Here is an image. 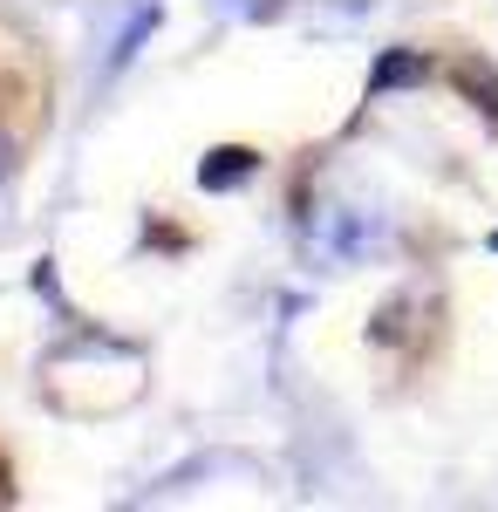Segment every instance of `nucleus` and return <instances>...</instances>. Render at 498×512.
<instances>
[{
	"mask_svg": "<svg viewBox=\"0 0 498 512\" xmlns=\"http://www.w3.org/2000/svg\"><path fill=\"white\" fill-rule=\"evenodd\" d=\"M253 151H239V144H226V151H212V158L198 164V185L205 192H226V185H239V178H253Z\"/></svg>",
	"mask_w": 498,
	"mask_h": 512,
	"instance_id": "1",
	"label": "nucleus"
},
{
	"mask_svg": "<svg viewBox=\"0 0 498 512\" xmlns=\"http://www.w3.org/2000/svg\"><path fill=\"white\" fill-rule=\"evenodd\" d=\"M417 76H430L423 55H389V62H376V89H396V82H417Z\"/></svg>",
	"mask_w": 498,
	"mask_h": 512,
	"instance_id": "2",
	"label": "nucleus"
},
{
	"mask_svg": "<svg viewBox=\"0 0 498 512\" xmlns=\"http://www.w3.org/2000/svg\"><path fill=\"white\" fill-rule=\"evenodd\" d=\"M458 89H471V103H478L485 117H498V82H485V76H478V69H471V62H464V69H458Z\"/></svg>",
	"mask_w": 498,
	"mask_h": 512,
	"instance_id": "3",
	"label": "nucleus"
},
{
	"mask_svg": "<svg viewBox=\"0 0 498 512\" xmlns=\"http://www.w3.org/2000/svg\"><path fill=\"white\" fill-rule=\"evenodd\" d=\"M7 171H14V137L0 130V178H7Z\"/></svg>",
	"mask_w": 498,
	"mask_h": 512,
	"instance_id": "4",
	"label": "nucleus"
},
{
	"mask_svg": "<svg viewBox=\"0 0 498 512\" xmlns=\"http://www.w3.org/2000/svg\"><path fill=\"white\" fill-rule=\"evenodd\" d=\"M492 246H498V239H492Z\"/></svg>",
	"mask_w": 498,
	"mask_h": 512,
	"instance_id": "5",
	"label": "nucleus"
}]
</instances>
